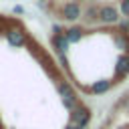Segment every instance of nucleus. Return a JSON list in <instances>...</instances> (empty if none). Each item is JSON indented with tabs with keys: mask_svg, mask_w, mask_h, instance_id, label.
<instances>
[{
	"mask_svg": "<svg viewBox=\"0 0 129 129\" xmlns=\"http://www.w3.org/2000/svg\"><path fill=\"white\" fill-rule=\"evenodd\" d=\"M14 12H16V14H22L24 8H22V6H14Z\"/></svg>",
	"mask_w": 129,
	"mask_h": 129,
	"instance_id": "nucleus-14",
	"label": "nucleus"
},
{
	"mask_svg": "<svg viewBox=\"0 0 129 129\" xmlns=\"http://www.w3.org/2000/svg\"><path fill=\"white\" fill-rule=\"evenodd\" d=\"M115 73L121 75V77H127V73H129V56H127V54H121V56L117 58Z\"/></svg>",
	"mask_w": 129,
	"mask_h": 129,
	"instance_id": "nucleus-8",
	"label": "nucleus"
},
{
	"mask_svg": "<svg viewBox=\"0 0 129 129\" xmlns=\"http://www.w3.org/2000/svg\"><path fill=\"white\" fill-rule=\"evenodd\" d=\"M67 129H83V127H79V125H73V123H71V125H69Z\"/></svg>",
	"mask_w": 129,
	"mask_h": 129,
	"instance_id": "nucleus-15",
	"label": "nucleus"
},
{
	"mask_svg": "<svg viewBox=\"0 0 129 129\" xmlns=\"http://www.w3.org/2000/svg\"><path fill=\"white\" fill-rule=\"evenodd\" d=\"M60 16H62L64 20H71V22L79 20V18L83 16V14H81V6H79V2H64L62 8H60Z\"/></svg>",
	"mask_w": 129,
	"mask_h": 129,
	"instance_id": "nucleus-5",
	"label": "nucleus"
},
{
	"mask_svg": "<svg viewBox=\"0 0 129 129\" xmlns=\"http://www.w3.org/2000/svg\"><path fill=\"white\" fill-rule=\"evenodd\" d=\"M121 14L129 16V0H121Z\"/></svg>",
	"mask_w": 129,
	"mask_h": 129,
	"instance_id": "nucleus-13",
	"label": "nucleus"
},
{
	"mask_svg": "<svg viewBox=\"0 0 129 129\" xmlns=\"http://www.w3.org/2000/svg\"><path fill=\"white\" fill-rule=\"evenodd\" d=\"M56 91H58V95H60V99H62V105L67 107V109H75V107H79V101H77V95H75V91H73V87L69 85V83H58V87H56Z\"/></svg>",
	"mask_w": 129,
	"mask_h": 129,
	"instance_id": "nucleus-1",
	"label": "nucleus"
},
{
	"mask_svg": "<svg viewBox=\"0 0 129 129\" xmlns=\"http://www.w3.org/2000/svg\"><path fill=\"white\" fill-rule=\"evenodd\" d=\"M6 40H8L10 46H24L28 42V36H26V32L22 28L14 26V28H8L6 30Z\"/></svg>",
	"mask_w": 129,
	"mask_h": 129,
	"instance_id": "nucleus-4",
	"label": "nucleus"
},
{
	"mask_svg": "<svg viewBox=\"0 0 129 129\" xmlns=\"http://www.w3.org/2000/svg\"><path fill=\"white\" fill-rule=\"evenodd\" d=\"M52 44H54V48H56V52L58 54H67V50H69V40H67V36L64 34H54L52 36Z\"/></svg>",
	"mask_w": 129,
	"mask_h": 129,
	"instance_id": "nucleus-7",
	"label": "nucleus"
},
{
	"mask_svg": "<svg viewBox=\"0 0 129 129\" xmlns=\"http://www.w3.org/2000/svg\"><path fill=\"white\" fill-rule=\"evenodd\" d=\"M89 121H91V111L87 109V107H83V105H79V107H75L73 111H71V123L73 125H79V127H87L89 125Z\"/></svg>",
	"mask_w": 129,
	"mask_h": 129,
	"instance_id": "nucleus-2",
	"label": "nucleus"
},
{
	"mask_svg": "<svg viewBox=\"0 0 129 129\" xmlns=\"http://www.w3.org/2000/svg\"><path fill=\"white\" fill-rule=\"evenodd\" d=\"M99 8H101V6L93 4V6H89V8L85 10L83 18H85V22H87V24H93V22H97V20H99Z\"/></svg>",
	"mask_w": 129,
	"mask_h": 129,
	"instance_id": "nucleus-9",
	"label": "nucleus"
},
{
	"mask_svg": "<svg viewBox=\"0 0 129 129\" xmlns=\"http://www.w3.org/2000/svg\"><path fill=\"white\" fill-rule=\"evenodd\" d=\"M99 22H103V24H115V22H119V10L113 4H103L99 8Z\"/></svg>",
	"mask_w": 129,
	"mask_h": 129,
	"instance_id": "nucleus-3",
	"label": "nucleus"
},
{
	"mask_svg": "<svg viewBox=\"0 0 129 129\" xmlns=\"http://www.w3.org/2000/svg\"><path fill=\"white\" fill-rule=\"evenodd\" d=\"M83 28H79V26H71L69 30H64V36H67V40L69 42H79L81 38H83Z\"/></svg>",
	"mask_w": 129,
	"mask_h": 129,
	"instance_id": "nucleus-10",
	"label": "nucleus"
},
{
	"mask_svg": "<svg viewBox=\"0 0 129 129\" xmlns=\"http://www.w3.org/2000/svg\"><path fill=\"white\" fill-rule=\"evenodd\" d=\"M125 54H127V56H129V46H127V50H125Z\"/></svg>",
	"mask_w": 129,
	"mask_h": 129,
	"instance_id": "nucleus-16",
	"label": "nucleus"
},
{
	"mask_svg": "<svg viewBox=\"0 0 129 129\" xmlns=\"http://www.w3.org/2000/svg\"><path fill=\"white\" fill-rule=\"evenodd\" d=\"M115 46L127 50V46H129V36H127V32H121V34L115 36Z\"/></svg>",
	"mask_w": 129,
	"mask_h": 129,
	"instance_id": "nucleus-11",
	"label": "nucleus"
},
{
	"mask_svg": "<svg viewBox=\"0 0 129 129\" xmlns=\"http://www.w3.org/2000/svg\"><path fill=\"white\" fill-rule=\"evenodd\" d=\"M111 81H95L89 89H87V93H91V95H103V93H107L109 89H111Z\"/></svg>",
	"mask_w": 129,
	"mask_h": 129,
	"instance_id": "nucleus-6",
	"label": "nucleus"
},
{
	"mask_svg": "<svg viewBox=\"0 0 129 129\" xmlns=\"http://www.w3.org/2000/svg\"><path fill=\"white\" fill-rule=\"evenodd\" d=\"M56 58H58V62H60V67H62V69H69V60H67V54H58V52H56Z\"/></svg>",
	"mask_w": 129,
	"mask_h": 129,
	"instance_id": "nucleus-12",
	"label": "nucleus"
}]
</instances>
